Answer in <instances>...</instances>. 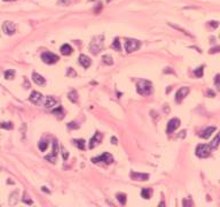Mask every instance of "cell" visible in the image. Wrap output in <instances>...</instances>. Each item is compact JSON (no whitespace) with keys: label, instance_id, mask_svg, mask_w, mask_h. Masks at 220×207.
Wrapping results in <instances>:
<instances>
[{"label":"cell","instance_id":"6da1fadb","mask_svg":"<svg viewBox=\"0 0 220 207\" xmlns=\"http://www.w3.org/2000/svg\"><path fill=\"white\" fill-rule=\"evenodd\" d=\"M137 91L139 95L141 96H149L153 91V85L149 81L146 80H141L138 82L137 84Z\"/></svg>","mask_w":220,"mask_h":207},{"label":"cell","instance_id":"7a4b0ae2","mask_svg":"<svg viewBox=\"0 0 220 207\" xmlns=\"http://www.w3.org/2000/svg\"><path fill=\"white\" fill-rule=\"evenodd\" d=\"M212 148L210 145H206V144H200L197 147H196V155L198 158H207L211 153Z\"/></svg>","mask_w":220,"mask_h":207},{"label":"cell","instance_id":"3957f363","mask_svg":"<svg viewBox=\"0 0 220 207\" xmlns=\"http://www.w3.org/2000/svg\"><path fill=\"white\" fill-rule=\"evenodd\" d=\"M103 36H97L93 38V42L90 44V49L91 52H93L94 54H97L99 51H101V48L103 47V43H102Z\"/></svg>","mask_w":220,"mask_h":207},{"label":"cell","instance_id":"277c9868","mask_svg":"<svg viewBox=\"0 0 220 207\" xmlns=\"http://www.w3.org/2000/svg\"><path fill=\"white\" fill-rule=\"evenodd\" d=\"M91 161L94 162V163L103 162V163H106V165H110V163H112L114 158H112V155H111L110 153L104 152L102 155H99V157H95V158H93V159H91Z\"/></svg>","mask_w":220,"mask_h":207},{"label":"cell","instance_id":"5b68a950","mask_svg":"<svg viewBox=\"0 0 220 207\" xmlns=\"http://www.w3.org/2000/svg\"><path fill=\"white\" fill-rule=\"evenodd\" d=\"M141 46V43L137 39H126L125 42V49L127 53H132L137 51L138 48Z\"/></svg>","mask_w":220,"mask_h":207},{"label":"cell","instance_id":"8992f818","mask_svg":"<svg viewBox=\"0 0 220 207\" xmlns=\"http://www.w3.org/2000/svg\"><path fill=\"white\" fill-rule=\"evenodd\" d=\"M41 59H43L44 62H46L48 64H53L59 61V57L56 54L50 53V52H44L41 54Z\"/></svg>","mask_w":220,"mask_h":207},{"label":"cell","instance_id":"52a82bcc","mask_svg":"<svg viewBox=\"0 0 220 207\" xmlns=\"http://www.w3.org/2000/svg\"><path fill=\"white\" fill-rule=\"evenodd\" d=\"M15 30H16V27L13 22H11V21H5V22L2 23V31L5 32L6 35H9V36H11V35H14Z\"/></svg>","mask_w":220,"mask_h":207},{"label":"cell","instance_id":"ba28073f","mask_svg":"<svg viewBox=\"0 0 220 207\" xmlns=\"http://www.w3.org/2000/svg\"><path fill=\"white\" fill-rule=\"evenodd\" d=\"M180 126V120L174 117V119H171L167 123V128H166V134H172L174 132V130H177Z\"/></svg>","mask_w":220,"mask_h":207},{"label":"cell","instance_id":"9c48e42d","mask_svg":"<svg viewBox=\"0 0 220 207\" xmlns=\"http://www.w3.org/2000/svg\"><path fill=\"white\" fill-rule=\"evenodd\" d=\"M189 93V88L187 86H184V88H180L177 93H175V101L177 102H181L184 100V98H186L187 95Z\"/></svg>","mask_w":220,"mask_h":207},{"label":"cell","instance_id":"30bf717a","mask_svg":"<svg viewBox=\"0 0 220 207\" xmlns=\"http://www.w3.org/2000/svg\"><path fill=\"white\" fill-rule=\"evenodd\" d=\"M57 148H59V145H57V142H56V141H54V142H53V151H52V154H50V155H47V157H46V160H47V161H49V162H52V163L56 162V155H57Z\"/></svg>","mask_w":220,"mask_h":207},{"label":"cell","instance_id":"8fae6325","mask_svg":"<svg viewBox=\"0 0 220 207\" xmlns=\"http://www.w3.org/2000/svg\"><path fill=\"white\" fill-rule=\"evenodd\" d=\"M29 99H30V101H31L32 104H34V105H39V104H41V101H43V96H41L40 92L33 91V92H31V95H30V97H29Z\"/></svg>","mask_w":220,"mask_h":207},{"label":"cell","instance_id":"7c38bea8","mask_svg":"<svg viewBox=\"0 0 220 207\" xmlns=\"http://www.w3.org/2000/svg\"><path fill=\"white\" fill-rule=\"evenodd\" d=\"M102 134H100V132H95L94 136L91 138V141H90V148H94L95 146L97 145L99 143H101V141H102Z\"/></svg>","mask_w":220,"mask_h":207},{"label":"cell","instance_id":"4fadbf2b","mask_svg":"<svg viewBox=\"0 0 220 207\" xmlns=\"http://www.w3.org/2000/svg\"><path fill=\"white\" fill-rule=\"evenodd\" d=\"M56 99L55 98H53V97H46L45 99H44V101H43V106L45 107V108H52L53 106H55L56 105Z\"/></svg>","mask_w":220,"mask_h":207},{"label":"cell","instance_id":"5bb4252c","mask_svg":"<svg viewBox=\"0 0 220 207\" xmlns=\"http://www.w3.org/2000/svg\"><path fill=\"white\" fill-rule=\"evenodd\" d=\"M79 64H81L84 68H88L91 66V59L85 54H80L79 55Z\"/></svg>","mask_w":220,"mask_h":207},{"label":"cell","instance_id":"9a60e30c","mask_svg":"<svg viewBox=\"0 0 220 207\" xmlns=\"http://www.w3.org/2000/svg\"><path fill=\"white\" fill-rule=\"evenodd\" d=\"M131 177L132 179H135V181H147L149 178L148 174H141V173H134L132 172L131 173Z\"/></svg>","mask_w":220,"mask_h":207},{"label":"cell","instance_id":"2e32d148","mask_svg":"<svg viewBox=\"0 0 220 207\" xmlns=\"http://www.w3.org/2000/svg\"><path fill=\"white\" fill-rule=\"evenodd\" d=\"M216 131V127H207V128H205L204 130L200 134V136L202 137V138H209L210 136H211V134H213Z\"/></svg>","mask_w":220,"mask_h":207},{"label":"cell","instance_id":"e0dca14e","mask_svg":"<svg viewBox=\"0 0 220 207\" xmlns=\"http://www.w3.org/2000/svg\"><path fill=\"white\" fill-rule=\"evenodd\" d=\"M32 81H33L37 85H43V84H45V78H44L41 75H39L38 73H33V74H32Z\"/></svg>","mask_w":220,"mask_h":207},{"label":"cell","instance_id":"ac0fdd59","mask_svg":"<svg viewBox=\"0 0 220 207\" xmlns=\"http://www.w3.org/2000/svg\"><path fill=\"white\" fill-rule=\"evenodd\" d=\"M61 53L63 55H70L72 53V48L69 44H64L61 46Z\"/></svg>","mask_w":220,"mask_h":207},{"label":"cell","instance_id":"d6986e66","mask_svg":"<svg viewBox=\"0 0 220 207\" xmlns=\"http://www.w3.org/2000/svg\"><path fill=\"white\" fill-rule=\"evenodd\" d=\"M219 144H220V132L217 134V136L212 139V142L210 143V146H211L212 150H214V148H217V147L219 146Z\"/></svg>","mask_w":220,"mask_h":207},{"label":"cell","instance_id":"ffe728a7","mask_svg":"<svg viewBox=\"0 0 220 207\" xmlns=\"http://www.w3.org/2000/svg\"><path fill=\"white\" fill-rule=\"evenodd\" d=\"M151 194H153V190H151V189H149V188H144V189H142V191H141L142 198H144V199H149V198L151 197Z\"/></svg>","mask_w":220,"mask_h":207},{"label":"cell","instance_id":"44dd1931","mask_svg":"<svg viewBox=\"0 0 220 207\" xmlns=\"http://www.w3.org/2000/svg\"><path fill=\"white\" fill-rule=\"evenodd\" d=\"M72 143L75 144L79 150H83V151H84V150L86 148V146H85V141H84V139H74Z\"/></svg>","mask_w":220,"mask_h":207},{"label":"cell","instance_id":"7402d4cb","mask_svg":"<svg viewBox=\"0 0 220 207\" xmlns=\"http://www.w3.org/2000/svg\"><path fill=\"white\" fill-rule=\"evenodd\" d=\"M68 98H69V100H70V101H72V102H77V99H78L77 91H76V90L70 91V92H69V95H68Z\"/></svg>","mask_w":220,"mask_h":207},{"label":"cell","instance_id":"603a6c76","mask_svg":"<svg viewBox=\"0 0 220 207\" xmlns=\"http://www.w3.org/2000/svg\"><path fill=\"white\" fill-rule=\"evenodd\" d=\"M4 75H5V78H6V80H13L14 76H15V71H14L13 69H9V70H6Z\"/></svg>","mask_w":220,"mask_h":207},{"label":"cell","instance_id":"cb8c5ba5","mask_svg":"<svg viewBox=\"0 0 220 207\" xmlns=\"http://www.w3.org/2000/svg\"><path fill=\"white\" fill-rule=\"evenodd\" d=\"M116 198H117V200L119 201L121 205H125L126 204V194L125 193H118V194L116 196Z\"/></svg>","mask_w":220,"mask_h":207},{"label":"cell","instance_id":"d4e9b609","mask_svg":"<svg viewBox=\"0 0 220 207\" xmlns=\"http://www.w3.org/2000/svg\"><path fill=\"white\" fill-rule=\"evenodd\" d=\"M38 147H39L40 151H46V148L48 147V142L45 139H41L38 144Z\"/></svg>","mask_w":220,"mask_h":207},{"label":"cell","instance_id":"484cf974","mask_svg":"<svg viewBox=\"0 0 220 207\" xmlns=\"http://www.w3.org/2000/svg\"><path fill=\"white\" fill-rule=\"evenodd\" d=\"M203 69H204L203 67H198V68H196V69L194 70V75H195L196 77H202V76H203V73H204Z\"/></svg>","mask_w":220,"mask_h":207},{"label":"cell","instance_id":"4316f807","mask_svg":"<svg viewBox=\"0 0 220 207\" xmlns=\"http://www.w3.org/2000/svg\"><path fill=\"white\" fill-rule=\"evenodd\" d=\"M52 113H53V114H55V115H57V116H59V117L61 119V117H62V115H63V110H62V107H61V106H59L57 108H55V110L52 112Z\"/></svg>","mask_w":220,"mask_h":207},{"label":"cell","instance_id":"83f0119b","mask_svg":"<svg viewBox=\"0 0 220 207\" xmlns=\"http://www.w3.org/2000/svg\"><path fill=\"white\" fill-rule=\"evenodd\" d=\"M102 60H103V62H104L106 64H114V61H112V58H111L110 55H103Z\"/></svg>","mask_w":220,"mask_h":207},{"label":"cell","instance_id":"f1b7e54d","mask_svg":"<svg viewBox=\"0 0 220 207\" xmlns=\"http://www.w3.org/2000/svg\"><path fill=\"white\" fill-rule=\"evenodd\" d=\"M112 47L115 48L116 51H121V43H119V39L118 38H115L114 43H112Z\"/></svg>","mask_w":220,"mask_h":207},{"label":"cell","instance_id":"f546056e","mask_svg":"<svg viewBox=\"0 0 220 207\" xmlns=\"http://www.w3.org/2000/svg\"><path fill=\"white\" fill-rule=\"evenodd\" d=\"M214 84H216L217 90L220 92V75H217V76L214 77Z\"/></svg>","mask_w":220,"mask_h":207},{"label":"cell","instance_id":"4dcf8cb0","mask_svg":"<svg viewBox=\"0 0 220 207\" xmlns=\"http://www.w3.org/2000/svg\"><path fill=\"white\" fill-rule=\"evenodd\" d=\"M1 128L2 129H13V124L11 122H2L1 123Z\"/></svg>","mask_w":220,"mask_h":207},{"label":"cell","instance_id":"1f68e13d","mask_svg":"<svg viewBox=\"0 0 220 207\" xmlns=\"http://www.w3.org/2000/svg\"><path fill=\"white\" fill-rule=\"evenodd\" d=\"M23 201H24L25 204H29V205L32 204V200L30 199V197H29L27 193H24V196H23Z\"/></svg>","mask_w":220,"mask_h":207},{"label":"cell","instance_id":"d6a6232c","mask_svg":"<svg viewBox=\"0 0 220 207\" xmlns=\"http://www.w3.org/2000/svg\"><path fill=\"white\" fill-rule=\"evenodd\" d=\"M68 127L70 128V129H72V128H74V129H78L79 126L76 122H70V123H68Z\"/></svg>","mask_w":220,"mask_h":207},{"label":"cell","instance_id":"836d02e7","mask_svg":"<svg viewBox=\"0 0 220 207\" xmlns=\"http://www.w3.org/2000/svg\"><path fill=\"white\" fill-rule=\"evenodd\" d=\"M209 23H210V25H211L212 28H218V25H219V23H218L217 21H210Z\"/></svg>","mask_w":220,"mask_h":207},{"label":"cell","instance_id":"e575fe53","mask_svg":"<svg viewBox=\"0 0 220 207\" xmlns=\"http://www.w3.org/2000/svg\"><path fill=\"white\" fill-rule=\"evenodd\" d=\"M68 76H76V71H74L72 68H68Z\"/></svg>","mask_w":220,"mask_h":207},{"label":"cell","instance_id":"d590c367","mask_svg":"<svg viewBox=\"0 0 220 207\" xmlns=\"http://www.w3.org/2000/svg\"><path fill=\"white\" fill-rule=\"evenodd\" d=\"M62 155H63V159H64V160L68 159L69 154H68V151H67V150H64V148H63V150H62Z\"/></svg>","mask_w":220,"mask_h":207},{"label":"cell","instance_id":"8d00e7d4","mask_svg":"<svg viewBox=\"0 0 220 207\" xmlns=\"http://www.w3.org/2000/svg\"><path fill=\"white\" fill-rule=\"evenodd\" d=\"M217 52H220V46H217V47L210 49V53H217Z\"/></svg>","mask_w":220,"mask_h":207},{"label":"cell","instance_id":"74e56055","mask_svg":"<svg viewBox=\"0 0 220 207\" xmlns=\"http://www.w3.org/2000/svg\"><path fill=\"white\" fill-rule=\"evenodd\" d=\"M182 205L184 206H190V205H193V203H190L188 200H182Z\"/></svg>","mask_w":220,"mask_h":207},{"label":"cell","instance_id":"f35d334b","mask_svg":"<svg viewBox=\"0 0 220 207\" xmlns=\"http://www.w3.org/2000/svg\"><path fill=\"white\" fill-rule=\"evenodd\" d=\"M69 2H70L69 0H60V1H59V5H62V4H65V5H68Z\"/></svg>","mask_w":220,"mask_h":207},{"label":"cell","instance_id":"ab89813d","mask_svg":"<svg viewBox=\"0 0 220 207\" xmlns=\"http://www.w3.org/2000/svg\"><path fill=\"white\" fill-rule=\"evenodd\" d=\"M207 96H210V97H214V93H213V91H207Z\"/></svg>","mask_w":220,"mask_h":207},{"label":"cell","instance_id":"60d3db41","mask_svg":"<svg viewBox=\"0 0 220 207\" xmlns=\"http://www.w3.org/2000/svg\"><path fill=\"white\" fill-rule=\"evenodd\" d=\"M41 190H43L44 192H49V191L47 190V188H45V187H43V188H41Z\"/></svg>","mask_w":220,"mask_h":207},{"label":"cell","instance_id":"b9f144b4","mask_svg":"<svg viewBox=\"0 0 220 207\" xmlns=\"http://www.w3.org/2000/svg\"><path fill=\"white\" fill-rule=\"evenodd\" d=\"M4 1H15V0H4Z\"/></svg>","mask_w":220,"mask_h":207},{"label":"cell","instance_id":"7bdbcfd3","mask_svg":"<svg viewBox=\"0 0 220 207\" xmlns=\"http://www.w3.org/2000/svg\"><path fill=\"white\" fill-rule=\"evenodd\" d=\"M107 1H110V0H107Z\"/></svg>","mask_w":220,"mask_h":207}]
</instances>
